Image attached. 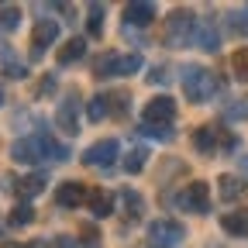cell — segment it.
Returning a JSON list of instances; mask_svg holds the SVG:
<instances>
[{
	"label": "cell",
	"mask_w": 248,
	"mask_h": 248,
	"mask_svg": "<svg viewBox=\"0 0 248 248\" xmlns=\"http://www.w3.org/2000/svg\"><path fill=\"white\" fill-rule=\"evenodd\" d=\"M11 155H14V162H45V159H52V162H66L69 159V148L66 145H59L52 135H35V138H21V141H14V148H11Z\"/></svg>",
	"instance_id": "6da1fadb"
},
{
	"label": "cell",
	"mask_w": 248,
	"mask_h": 248,
	"mask_svg": "<svg viewBox=\"0 0 248 248\" xmlns=\"http://www.w3.org/2000/svg\"><path fill=\"white\" fill-rule=\"evenodd\" d=\"M179 79H183V93H186V100H190V104H203L210 97V90L217 86L214 76L203 66H197V62H193V66H183V76Z\"/></svg>",
	"instance_id": "7a4b0ae2"
},
{
	"label": "cell",
	"mask_w": 248,
	"mask_h": 248,
	"mask_svg": "<svg viewBox=\"0 0 248 248\" xmlns=\"http://www.w3.org/2000/svg\"><path fill=\"white\" fill-rule=\"evenodd\" d=\"M135 69H141V55H121V52H104L93 66L97 79H110V76H131Z\"/></svg>",
	"instance_id": "3957f363"
},
{
	"label": "cell",
	"mask_w": 248,
	"mask_h": 248,
	"mask_svg": "<svg viewBox=\"0 0 248 248\" xmlns=\"http://www.w3.org/2000/svg\"><path fill=\"white\" fill-rule=\"evenodd\" d=\"M197 35V21L190 11H176L169 21H166V45L169 48H183V45H190Z\"/></svg>",
	"instance_id": "277c9868"
},
{
	"label": "cell",
	"mask_w": 248,
	"mask_h": 248,
	"mask_svg": "<svg viewBox=\"0 0 248 248\" xmlns=\"http://www.w3.org/2000/svg\"><path fill=\"white\" fill-rule=\"evenodd\" d=\"M186 231L179 221H169V217H159V221L148 224V248H176L183 245Z\"/></svg>",
	"instance_id": "5b68a950"
},
{
	"label": "cell",
	"mask_w": 248,
	"mask_h": 248,
	"mask_svg": "<svg viewBox=\"0 0 248 248\" xmlns=\"http://www.w3.org/2000/svg\"><path fill=\"white\" fill-rule=\"evenodd\" d=\"M117 152H121L117 138H104V141L90 145V148L83 152V162H86V166H93V169H107V166H114Z\"/></svg>",
	"instance_id": "8992f818"
},
{
	"label": "cell",
	"mask_w": 248,
	"mask_h": 248,
	"mask_svg": "<svg viewBox=\"0 0 248 248\" xmlns=\"http://www.w3.org/2000/svg\"><path fill=\"white\" fill-rule=\"evenodd\" d=\"M55 124L66 135H76L79 131V93L73 90L69 97H62L59 100V110H55Z\"/></svg>",
	"instance_id": "52a82bcc"
},
{
	"label": "cell",
	"mask_w": 248,
	"mask_h": 248,
	"mask_svg": "<svg viewBox=\"0 0 248 248\" xmlns=\"http://www.w3.org/2000/svg\"><path fill=\"white\" fill-rule=\"evenodd\" d=\"M179 207L183 210H193V214H207L210 210V186L207 183H190L186 190L179 193Z\"/></svg>",
	"instance_id": "ba28073f"
},
{
	"label": "cell",
	"mask_w": 248,
	"mask_h": 248,
	"mask_svg": "<svg viewBox=\"0 0 248 248\" xmlns=\"http://www.w3.org/2000/svg\"><path fill=\"white\" fill-rule=\"evenodd\" d=\"M172 117H176V100H172V97H155V100H148V107H145V124L162 128V124H169Z\"/></svg>",
	"instance_id": "9c48e42d"
},
{
	"label": "cell",
	"mask_w": 248,
	"mask_h": 248,
	"mask_svg": "<svg viewBox=\"0 0 248 248\" xmlns=\"http://www.w3.org/2000/svg\"><path fill=\"white\" fill-rule=\"evenodd\" d=\"M86 197H90V193H86V186H83L79 179H66V183L55 190V203H59L62 210H76Z\"/></svg>",
	"instance_id": "30bf717a"
},
{
	"label": "cell",
	"mask_w": 248,
	"mask_h": 248,
	"mask_svg": "<svg viewBox=\"0 0 248 248\" xmlns=\"http://www.w3.org/2000/svg\"><path fill=\"white\" fill-rule=\"evenodd\" d=\"M152 21H155V4H148V0H131L124 7V28H145Z\"/></svg>",
	"instance_id": "8fae6325"
},
{
	"label": "cell",
	"mask_w": 248,
	"mask_h": 248,
	"mask_svg": "<svg viewBox=\"0 0 248 248\" xmlns=\"http://www.w3.org/2000/svg\"><path fill=\"white\" fill-rule=\"evenodd\" d=\"M59 38V24L52 21V17H45V21H38V28H35V35H31V45H35V48H31V55H42L52 42Z\"/></svg>",
	"instance_id": "7c38bea8"
},
{
	"label": "cell",
	"mask_w": 248,
	"mask_h": 248,
	"mask_svg": "<svg viewBox=\"0 0 248 248\" xmlns=\"http://www.w3.org/2000/svg\"><path fill=\"white\" fill-rule=\"evenodd\" d=\"M193 42H197L203 52H217V48H221V31H217L210 21H203V24H197V35H193Z\"/></svg>",
	"instance_id": "4fadbf2b"
},
{
	"label": "cell",
	"mask_w": 248,
	"mask_h": 248,
	"mask_svg": "<svg viewBox=\"0 0 248 248\" xmlns=\"http://www.w3.org/2000/svg\"><path fill=\"white\" fill-rule=\"evenodd\" d=\"M221 228L234 238H248V210H231L221 217Z\"/></svg>",
	"instance_id": "5bb4252c"
},
{
	"label": "cell",
	"mask_w": 248,
	"mask_h": 248,
	"mask_svg": "<svg viewBox=\"0 0 248 248\" xmlns=\"http://www.w3.org/2000/svg\"><path fill=\"white\" fill-rule=\"evenodd\" d=\"M193 148L200 155H214L217 152V128H210V124H203V128L193 131Z\"/></svg>",
	"instance_id": "9a60e30c"
},
{
	"label": "cell",
	"mask_w": 248,
	"mask_h": 248,
	"mask_svg": "<svg viewBox=\"0 0 248 248\" xmlns=\"http://www.w3.org/2000/svg\"><path fill=\"white\" fill-rule=\"evenodd\" d=\"M45 183H48L45 172H31V176H24V179L17 183V193H21L24 200H31V197H38V193L45 190Z\"/></svg>",
	"instance_id": "2e32d148"
},
{
	"label": "cell",
	"mask_w": 248,
	"mask_h": 248,
	"mask_svg": "<svg viewBox=\"0 0 248 248\" xmlns=\"http://www.w3.org/2000/svg\"><path fill=\"white\" fill-rule=\"evenodd\" d=\"M86 55V42L83 38H69L66 45L59 48V66H69V62H79Z\"/></svg>",
	"instance_id": "e0dca14e"
},
{
	"label": "cell",
	"mask_w": 248,
	"mask_h": 248,
	"mask_svg": "<svg viewBox=\"0 0 248 248\" xmlns=\"http://www.w3.org/2000/svg\"><path fill=\"white\" fill-rule=\"evenodd\" d=\"M17 24H21V7L17 4H4L0 7V31L11 35V31H17Z\"/></svg>",
	"instance_id": "ac0fdd59"
},
{
	"label": "cell",
	"mask_w": 248,
	"mask_h": 248,
	"mask_svg": "<svg viewBox=\"0 0 248 248\" xmlns=\"http://www.w3.org/2000/svg\"><path fill=\"white\" fill-rule=\"evenodd\" d=\"M86 114H90V121H93V124H100V121H104V117L110 114V97L97 93V97L90 100V110H86Z\"/></svg>",
	"instance_id": "d6986e66"
},
{
	"label": "cell",
	"mask_w": 248,
	"mask_h": 248,
	"mask_svg": "<svg viewBox=\"0 0 248 248\" xmlns=\"http://www.w3.org/2000/svg\"><path fill=\"white\" fill-rule=\"evenodd\" d=\"M90 207H93V217H107V214H114V197L110 193H93Z\"/></svg>",
	"instance_id": "ffe728a7"
},
{
	"label": "cell",
	"mask_w": 248,
	"mask_h": 248,
	"mask_svg": "<svg viewBox=\"0 0 248 248\" xmlns=\"http://www.w3.org/2000/svg\"><path fill=\"white\" fill-rule=\"evenodd\" d=\"M145 162H148V152H145V148H131V152H128V159H124V169L135 176V172L145 169Z\"/></svg>",
	"instance_id": "44dd1931"
},
{
	"label": "cell",
	"mask_w": 248,
	"mask_h": 248,
	"mask_svg": "<svg viewBox=\"0 0 248 248\" xmlns=\"http://www.w3.org/2000/svg\"><path fill=\"white\" fill-rule=\"evenodd\" d=\"M104 35V4H90V38Z\"/></svg>",
	"instance_id": "7402d4cb"
},
{
	"label": "cell",
	"mask_w": 248,
	"mask_h": 248,
	"mask_svg": "<svg viewBox=\"0 0 248 248\" xmlns=\"http://www.w3.org/2000/svg\"><path fill=\"white\" fill-rule=\"evenodd\" d=\"M31 221H35V210H31V203L14 207V214H11V228H28Z\"/></svg>",
	"instance_id": "603a6c76"
},
{
	"label": "cell",
	"mask_w": 248,
	"mask_h": 248,
	"mask_svg": "<svg viewBox=\"0 0 248 248\" xmlns=\"http://www.w3.org/2000/svg\"><path fill=\"white\" fill-rule=\"evenodd\" d=\"M224 117H228V121H245V117H248V97H238L234 104H228V107H224Z\"/></svg>",
	"instance_id": "cb8c5ba5"
},
{
	"label": "cell",
	"mask_w": 248,
	"mask_h": 248,
	"mask_svg": "<svg viewBox=\"0 0 248 248\" xmlns=\"http://www.w3.org/2000/svg\"><path fill=\"white\" fill-rule=\"evenodd\" d=\"M231 28H234V35H248V4L231 14Z\"/></svg>",
	"instance_id": "d4e9b609"
},
{
	"label": "cell",
	"mask_w": 248,
	"mask_h": 248,
	"mask_svg": "<svg viewBox=\"0 0 248 248\" xmlns=\"http://www.w3.org/2000/svg\"><path fill=\"white\" fill-rule=\"evenodd\" d=\"M217 183H221V200H234V197H238V190H241L234 176H221Z\"/></svg>",
	"instance_id": "484cf974"
},
{
	"label": "cell",
	"mask_w": 248,
	"mask_h": 248,
	"mask_svg": "<svg viewBox=\"0 0 248 248\" xmlns=\"http://www.w3.org/2000/svg\"><path fill=\"white\" fill-rule=\"evenodd\" d=\"M234 73H238V79H248V48H241L234 55Z\"/></svg>",
	"instance_id": "4316f807"
},
{
	"label": "cell",
	"mask_w": 248,
	"mask_h": 248,
	"mask_svg": "<svg viewBox=\"0 0 248 248\" xmlns=\"http://www.w3.org/2000/svg\"><path fill=\"white\" fill-rule=\"evenodd\" d=\"M141 135H152V138H159V141H172V131H166V128H155V124H145V128H141Z\"/></svg>",
	"instance_id": "83f0119b"
},
{
	"label": "cell",
	"mask_w": 248,
	"mask_h": 248,
	"mask_svg": "<svg viewBox=\"0 0 248 248\" xmlns=\"http://www.w3.org/2000/svg\"><path fill=\"white\" fill-rule=\"evenodd\" d=\"M7 76H14V79H24V76H28L24 62H11V59H7Z\"/></svg>",
	"instance_id": "f1b7e54d"
},
{
	"label": "cell",
	"mask_w": 248,
	"mask_h": 248,
	"mask_svg": "<svg viewBox=\"0 0 248 248\" xmlns=\"http://www.w3.org/2000/svg\"><path fill=\"white\" fill-rule=\"evenodd\" d=\"M148 83H152V86H155V83H169V69H166V66L152 69V73H148Z\"/></svg>",
	"instance_id": "f546056e"
},
{
	"label": "cell",
	"mask_w": 248,
	"mask_h": 248,
	"mask_svg": "<svg viewBox=\"0 0 248 248\" xmlns=\"http://www.w3.org/2000/svg\"><path fill=\"white\" fill-rule=\"evenodd\" d=\"M238 169H241V176L248 179V155H241V159H238Z\"/></svg>",
	"instance_id": "4dcf8cb0"
},
{
	"label": "cell",
	"mask_w": 248,
	"mask_h": 248,
	"mask_svg": "<svg viewBox=\"0 0 248 248\" xmlns=\"http://www.w3.org/2000/svg\"><path fill=\"white\" fill-rule=\"evenodd\" d=\"M0 104H4V93H0Z\"/></svg>",
	"instance_id": "1f68e13d"
}]
</instances>
